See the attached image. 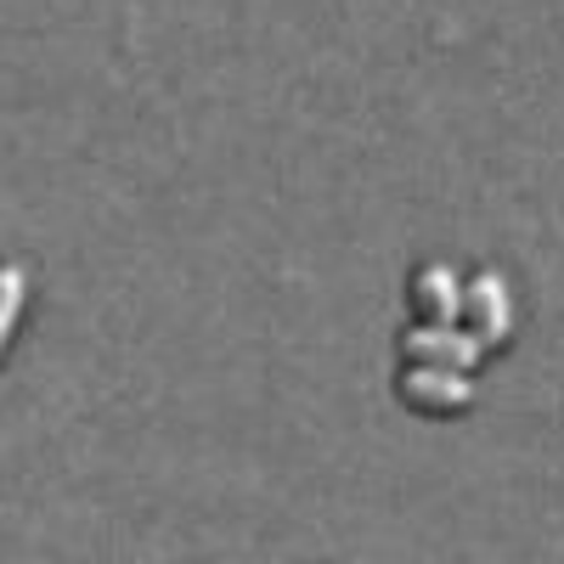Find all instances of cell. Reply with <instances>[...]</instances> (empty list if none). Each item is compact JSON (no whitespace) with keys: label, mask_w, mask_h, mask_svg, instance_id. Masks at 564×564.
Segmentation results:
<instances>
[{"label":"cell","mask_w":564,"mask_h":564,"mask_svg":"<svg viewBox=\"0 0 564 564\" xmlns=\"http://www.w3.org/2000/svg\"><path fill=\"white\" fill-rule=\"evenodd\" d=\"M463 294H468V276H457L452 265H417L406 282V305L417 322H463Z\"/></svg>","instance_id":"cell-4"},{"label":"cell","mask_w":564,"mask_h":564,"mask_svg":"<svg viewBox=\"0 0 564 564\" xmlns=\"http://www.w3.org/2000/svg\"><path fill=\"white\" fill-rule=\"evenodd\" d=\"M395 401L430 423H452L468 417L480 401L475 390V372H457V367H423V361H401V379H395Z\"/></svg>","instance_id":"cell-1"},{"label":"cell","mask_w":564,"mask_h":564,"mask_svg":"<svg viewBox=\"0 0 564 564\" xmlns=\"http://www.w3.org/2000/svg\"><path fill=\"white\" fill-rule=\"evenodd\" d=\"M23 305H29V271L23 265H7V271H0V345L18 339Z\"/></svg>","instance_id":"cell-5"},{"label":"cell","mask_w":564,"mask_h":564,"mask_svg":"<svg viewBox=\"0 0 564 564\" xmlns=\"http://www.w3.org/2000/svg\"><path fill=\"white\" fill-rule=\"evenodd\" d=\"M486 339L468 322H417L401 327V361H423V367H457V372H480L486 367Z\"/></svg>","instance_id":"cell-2"},{"label":"cell","mask_w":564,"mask_h":564,"mask_svg":"<svg viewBox=\"0 0 564 564\" xmlns=\"http://www.w3.org/2000/svg\"><path fill=\"white\" fill-rule=\"evenodd\" d=\"M463 322L486 339V350H502L513 339V294L502 271H475L463 294Z\"/></svg>","instance_id":"cell-3"}]
</instances>
